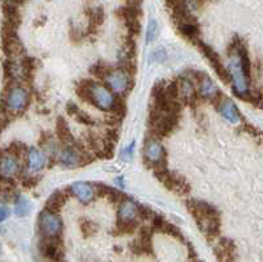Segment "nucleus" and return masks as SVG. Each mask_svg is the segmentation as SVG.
Wrapping results in <instances>:
<instances>
[{
  "label": "nucleus",
  "mask_w": 263,
  "mask_h": 262,
  "mask_svg": "<svg viewBox=\"0 0 263 262\" xmlns=\"http://www.w3.org/2000/svg\"><path fill=\"white\" fill-rule=\"evenodd\" d=\"M57 136L66 146H74L73 133L70 131L69 124L62 118H59L58 122H57Z\"/></svg>",
  "instance_id": "obj_20"
},
{
  "label": "nucleus",
  "mask_w": 263,
  "mask_h": 262,
  "mask_svg": "<svg viewBox=\"0 0 263 262\" xmlns=\"http://www.w3.org/2000/svg\"><path fill=\"white\" fill-rule=\"evenodd\" d=\"M59 162L62 163L65 167L73 169V167L81 166L83 163V154L81 151H78L74 146H63L58 153Z\"/></svg>",
  "instance_id": "obj_13"
},
{
  "label": "nucleus",
  "mask_w": 263,
  "mask_h": 262,
  "mask_svg": "<svg viewBox=\"0 0 263 262\" xmlns=\"http://www.w3.org/2000/svg\"><path fill=\"white\" fill-rule=\"evenodd\" d=\"M20 173V163L16 155L11 154L9 151H4L0 161V174L3 179H11Z\"/></svg>",
  "instance_id": "obj_11"
},
{
  "label": "nucleus",
  "mask_w": 263,
  "mask_h": 262,
  "mask_svg": "<svg viewBox=\"0 0 263 262\" xmlns=\"http://www.w3.org/2000/svg\"><path fill=\"white\" fill-rule=\"evenodd\" d=\"M40 252L49 261H61L63 257V247L59 236L44 237L40 243Z\"/></svg>",
  "instance_id": "obj_8"
},
{
  "label": "nucleus",
  "mask_w": 263,
  "mask_h": 262,
  "mask_svg": "<svg viewBox=\"0 0 263 262\" xmlns=\"http://www.w3.org/2000/svg\"><path fill=\"white\" fill-rule=\"evenodd\" d=\"M216 257L220 262H234L236 259V245L229 239H221L215 249Z\"/></svg>",
  "instance_id": "obj_15"
},
{
  "label": "nucleus",
  "mask_w": 263,
  "mask_h": 262,
  "mask_svg": "<svg viewBox=\"0 0 263 262\" xmlns=\"http://www.w3.org/2000/svg\"><path fill=\"white\" fill-rule=\"evenodd\" d=\"M138 227V223H117V232L120 235H132L135 232V229Z\"/></svg>",
  "instance_id": "obj_27"
},
{
  "label": "nucleus",
  "mask_w": 263,
  "mask_h": 262,
  "mask_svg": "<svg viewBox=\"0 0 263 262\" xmlns=\"http://www.w3.org/2000/svg\"><path fill=\"white\" fill-rule=\"evenodd\" d=\"M238 41L234 40L232 46H229V71L232 75V82H233L234 94L240 98H248L249 95V75L244 70L241 63V57L237 52Z\"/></svg>",
  "instance_id": "obj_1"
},
{
  "label": "nucleus",
  "mask_w": 263,
  "mask_h": 262,
  "mask_svg": "<svg viewBox=\"0 0 263 262\" xmlns=\"http://www.w3.org/2000/svg\"><path fill=\"white\" fill-rule=\"evenodd\" d=\"M133 148H134V144L132 142L129 146H125L121 151V158L124 159V161H129L132 158V155H133Z\"/></svg>",
  "instance_id": "obj_33"
},
{
  "label": "nucleus",
  "mask_w": 263,
  "mask_h": 262,
  "mask_svg": "<svg viewBox=\"0 0 263 262\" xmlns=\"http://www.w3.org/2000/svg\"><path fill=\"white\" fill-rule=\"evenodd\" d=\"M11 215V211H9V207H7V204L3 203L1 207H0V218H1V222L7 220Z\"/></svg>",
  "instance_id": "obj_34"
},
{
  "label": "nucleus",
  "mask_w": 263,
  "mask_h": 262,
  "mask_svg": "<svg viewBox=\"0 0 263 262\" xmlns=\"http://www.w3.org/2000/svg\"><path fill=\"white\" fill-rule=\"evenodd\" d=\"M111 70H108V67H107V65H104V63L99 62L96 63V65H94V66L91 67V70H90V73H91L94 77L96 78H102V79H106V77L108 75V73H110Z\"/></svg>",
  "instance_id": "obj_28"
},
{
  "label": "nucleus",
  "mask_w": 263,
  "mask_h": 262,
  "mask_svg": "<svg viewBox=\"0 0 263 262\" xmlns=\"http://www.w3.org/2000/svg\"><path fill=\"white\" fill-rule=\"evenodd\" d=\"M119 15L123 20H124L125 25L128 28V30L132 34H137L139 32V9L138 5H132L129 4L128 7L121 8L119 11Z\"/></svg>",
  "instance_id": "obj_12"
},
{
  "label": "nucleus",
  "mask_w": 263,
  "mask_h": 262,
  "mask_svg": "<svg viewBox=\"0 0 263 262\" xmlns=\"http://www.w3.org/2000/svg\"><path fill=\"white\" fill-rule=\"evenodd\" d=\"M168 4V7L171 8L172 11H178V9H183V8H188L187 5V0H166Z\"/></svg>",
  "instance_id": "obj_32"
},
{
  "label": "nucleus",
  "mask_w": 263,
  "mask_h": 262,
  "mask_svg": "<svg viewBox=\"0 0 263 262\" xmlns=\"http://www.w3.org/2000/svg\"><path fill=\"white\" fill-rule=\"evenodd\" d=\"M67 112H69V115H71L75 120L82 123V124H94L92 119L90 118L86 112L82 111L77 104H73V103L67 104Z\"/></svg>",
  "instance_id": "obj_23"
},
{
  "label": "nucleus",
  "mask_w": 263,
  "mask_h": 262,
  "mask_svg": "<svg viewBox=\"0 0 263 262\" xmlns=\"http://www.w3.org/2000/svg\"><path fill=\"white\" fill-rule=\"evenodd\" d=\"M57 262H62V261H57Z\"/></svg>",
  "instance_id": "obj_38"
},
{
  "label": "nucleus",
  "mask_w": 263,
  "mask_h": 262,
  "mask_svg": "<svg viewBox=\"0 0 263 262\" xmlns=\"http://www.w3.org/2000/svg\"><path fill=\"white\" fill-rule=\"evenodd\" d=\"M178 28H179L180 33H182L187 40L195 41V42L199 41L200 30H199V26L196 25V21L182 22V24H178Z\"/></svg>",
  "instance_id": "obj_21"
},
{
  "label": "nucleus",
  "mask_w": 263,
  "mask_h": 262,
  "mask_svg": "<svg viewBox=\"0 0 263 262\" xmlns=\"http://www.w3.org/2000/svg\"><path fill=\"white\" fill-rule=\"evenodd\" d=\"M81 231L82 233H83V236L86 237V239H88V237L96 235V232H98V225H96L95 223H92L91 220H83V222L81 223Z\"/></svg>",
  "instance_id": "obj_26"
},
{
  "label": "nucleus",
  "mask_w": 263,
  "mask_h": 262,
  "mask_svg": "<svg viewBox=\"0 0 263 262\" xmlns=\"http://www.w3.org/2000/svg\"><path fill=\"white\" fill-rule=\"evenodd\" d=\"M70 192L83 204H88L95 196V190L87 182H75L70 186Z\"/></svg>",
  "instance_id": "obj_14"
},
{
  "label": "nucleus",
  "mask_w": 263,
  "mask_h": 262,
  "mask_svg": "<svg viewBox=\"0 0 263 262\" xmlns=\"http://www.w3.org/2000/svg\"><path fill=\"white\" fill-rule=\"evenodd\" d=\"M111 111H114L115 115H117V116H124L125 112H127V106H125V103L120 98H116L114 107H112Z\"/></svg>",
  "instance_id": "obj_31"
},
{
  "label": "nucleus",
  "mask_w": 263,
  "mask_h": 262,
  "mask_svg": "<svg viewBox=\"0 0 263 262\" xmlns=\"http://www.w3.org/2000/svg\"><path fill=\"white\" fill-rule=\"evenodd\" d=\"M26 162L30 173H40L46 165V155L40 149L30 148L26 153Z\"/></svg>",
  "instance_id": "obj_16"
},
{
  "label": "nucleus",
  "mask_w": 263,
  "mask_h": 262,
  "mask_svg": "<svg viewBox=\"0 0 263 262\" xmlns=\"http://www.w3.org/2000/svg\"><path fill=\"white\" fill-rule=\"evenodd\" d=\"M199 93L203 98L208 100H215L216 98H219V90L216 85L204 74L199 79Z\"/></svg>",
  "instance_id": "obj_18"
},
{
  "label": "nucleus",
  "mask_w": 263,
  "mask_h": 262,
  "mask_svg": "<svg viewBox=\"0 0 263 262\" xmlns=\"http://www.w3.org/2000/svg\"><path fill=\"white\" fill-rule=\"evenodd\" d=\"M30 212V203L25 196L18 195L15 199V214L20 218H24Z\"/></svg>",
  "instance_id": "obj_24"
},
{
  "label": "nucleus",
  "mask_w": 263,
  "mask_h": 262,
  "mask_svg": "<svg viewBox=\"0 0 263 262\" xmlns=\"http://www.w3.org/2000/svg\"><path fill=\"white\" fill-rule=\"evenodd\" d=\"M157 21L155 20H150L149 25L146 28V42H151L154 37L157 36Z\"/></svg>",
  "instance_id": "obj_30"
},
{
  "label": "nucleus",
  "mask_w": 263,
  "mask_h": 262,
  "mask_svg": "<svg viewBox=\"0 0 263 262\" xmlns=\"http://www.w3.org/2000/svg\"><path fill=\"white\" fill-rule=\"evenodd\" d=\"M28 150H29V149H26L22 142H13V144H11V146H8L7 149V151H9L11 154L16 155L17 158L21 154H24V153H28Z\"/></svg>",
  "instance_id": "obj_29"
},
{
  "label": "nucleus",
  "mask_w": 263,
  "mask_h": 262,
  "mask_svg": "<svg viewBox=\"0 0 263 262\" xmlns=\"http://www.w3.org/2000/svg\"><path fill=\"white\" fill-rule=\"evenodd\" d=\"M104 21V12L100 7L92 8L91 13H90V28H98Z\"/></svg>",
  "instance_id": "obj_25"
},
{
  "label": "nucleus",
  "mask_w": 263,
  "mask_h": 262,
  "mask_svg": "<svg viewBox=\"0 0 263 262\" xmlns=\"http://www.w3.org/2000/svg\"><path fill=\"white\" fill-rule=\"evenodd\" d=\"M196 44L197 46H199V49H200V52L204 54L205 58L208 59V62L212 65L213 70L216 71V74L221 79V82H223V83H229V82L232 81V75H230V71L228 70L227 67L224 66V63L221 62V58H220L219 54H217L211 46L204 44L201 40L197 41Z\"/></svg>",
  "instance_id": "obj_6"
},
{
  "label": "nucleus",
  "mask_w": 263,
  "mask_h": 262,
  "mask_svg": "<svg viewBox=\"0 0 263 262\" xmlns=\"http://www.w3.org/2000/svg\"><path fill=\"white\" fill-rule=\"evenodd\" d=\"M88 89H90V98H91V104L98 107L102 111H111L114 107L116 98L111 93L110 89L106 86L100 85L95 81L88 79Z\"/></svg>",
  "instance_id": "obj_2"
},
{
  "label": "nucleus",
  "mask_w": 263,
  "mask_h": 262,
  "mask_svg": "<svg viewBox=\"0 0 263 262\" xmlns=\"http://www.w3.org/2000/svg\"><path fill=\"white\" fill-rule=\"evenodd\" d=\"M151 58H155V61H158V62H162V61H164V59H166V52H164L162 48L157 49V50H155V52L151 54Z\"/></svg>",
  "instance_id": "obj_35"
},
{
  "label": "nucleus",
  "mask_w": 263,
  "mask_h": 262,
  "mask_svg": "<svg viewBox=\"0 0 263 262\" xmlns=\"http://www.w3.org/2000/svg\"><path fill=\"white\" fill-rule=\"evenodd\" d=\"M29 103V94L21 86H15L8 90L7 96L4 99V106L8 114H18L24 111Z\"/></svg>",
  "instance_id": "obj_4"
},
{
  "label": "nucleus",
  "mask_w": 263,
  "mask_h": 262,
  "mask_svg": "<svg viewBox=\"0 0 263 262\" xmlns=\"http://www.w3.org/2000/svg\"><path fill=\"white\" fill-rule=\"evenodd\" d=\"M141 214V207L134 203L131 199L121 200L119 206V212H117V223H132L137 222Z\"/></svg>",
  "instance_id": "obj_10"
},
{
  "label": "nucleus",
  "mask_w": 263,
  "mask_h": 262,
  "mask_svg": "<svg viewBox=\"0 0 263 262\" xmlns=\"http://www.w3.org/2000/svg\"><path fill=\"white\" fill-rule=\"evenodd\" d=\"M106 82L112 91L117 94H125L131 89V74L124 69L111 70L106 77Z\"/></svg>",
  "instance_id": "obj_9"
},
{
  "label": "nucleus",
  "mask_w": 263,
  "mask_h": 262,
  "mask_svg": "<svg viewBox=\"0 0 263 262\" xmlns=\"http://www.w3.org/2000/svg\"><path fill=\"white\" fill-rule=\"evenodd\" d=\"M179 91L180 95L187 100V102H192L195 99V95H196V91H195V86L194 83L191 82V79L188 78H184L179 82Z\"/></svg>",
  "instance_id": "obj_22"
},
{
  "label": "nucleus",
  "mask_w": 263,
  "mask_h": 262,
  "mask_svg": "<svg viewBox=\"0 0 263 262\" xmlns=\"http://www.w3.org/2000/svg\"><path fill=\"white\" fill-rule=\"evenodd\" d=\"M129 4H132V5H138L139 0H128Z\"/></svg>",
  "instance_id": "obj_37"
},
{
  "label": "nucleus",
  "mask_w": 263,
  "mask_h": 262,
  "mask_svg": "<svg viewBox=\"0 0 263 262\" xmlns=\"http://www.w3.org/2000/svg\"><path fill=\"white\" fill-rule=\"evenodd\" d=\"M66 199H67V195H66L63 191H55L50 195V198L46 202V206H45V210L50 211L53 214H58L61 208L65 206Z\"/></svg>",
  "instance_id": "obj_19"
},
{
  "label": "nucleus",
  "mask_w": 263,
  "mask_h": 262,
  "mask_svg": "<svg viewBox=\"0 0 263 262\" xmlns=\"http://www.w3.org/2000/svg\"><path fill=\"white\" fill-rule=\"evenodd\" d=\"M187 210L190 211V214L194 216L200 229L209 220L220 218L219 211L216 210L215 207L208 204L207 202H201V200H188L187 202Z\"/></svg>",
  "instance_id": "obj_3"
},
{
  "label": "nucleus",
  "mask_w": 263,
  "mask_h": 262,
  "mask_svg": "<svg viewBox=\"0 0 263 262\" xmlns=\"http://www.w3.org/2000/svg\"><path fill=\"white\" fill-rule=\"evenodd\" d=\"M164 149L158 138L150 137L145 142V148H143V155L149 165L154 167L163 166L164 165Z\"/></svg>",
  "instance_id": "obj_7"
},
{
  "label": "nucleus",
  "mask_w": 263,
  "mask_h": 262,
  "mask_svg": "<svg viewBox=\"0 0 263 262\" xmlns=\"http://www.w3.org/2000/svg\"><path fill=\"white\" fill-rule=\"evenodd\" d=\"M219 112L223 115V118L225 120H228L232 124H236V123L240 122V112H238L237 106L232 102L230 99H223L219 103Z\"/></svg>",
  "instance_id": "obj_17"
},
{
  "label": "nucleus",
  "mask_w": 263,
  "mask_h": 262,
  "mask_svg": "<svg viewBox=\"0 0 263 262\" xmlns=\"http://www.w3.org/2000/svg\"><path fill=\"white\" fill-rule=\"evenodd\" d=\"M37 183V179H34V178H28V181H24V185L26 186V187H34V185Z\"/></svg>",
  "instance_id": "obj_36"
},
{
  "label": "nucleus",
  "mask_w": 263,
  "mask_h": 262,
  "mask_svg": "<svg viewBox=\"0 0 263 262\" xmlns=\"http://www.w3.org/2000/svg\"><path fill=\"white\" fill-rule=\"evenodd\" d=\"M38 228L44 237H57L62 232L63 223L58 215L45 210L38 216Z\"/></svg>",
  "instance_id": "obj_5"
}]
</instances>
